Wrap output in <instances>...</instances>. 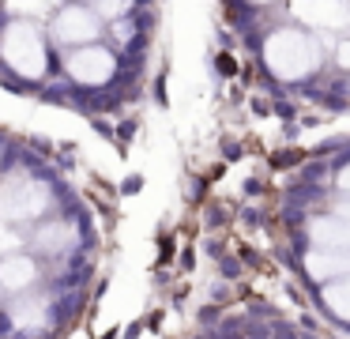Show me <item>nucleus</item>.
<instances>
[{
	"label": "nucleus",
	"mask_w": 350,
	"mask_h": 339,
	"mask_svg": "<svg viewBox=\"0 0 350 339\" xmlns=\"http://www.w3.org/2000/svg\"><path fill=\"white\" fill-rule=\"evenodd\" d=\"M312 102L324 105V110H335V113H350V75L327 72L324 83L312 90Z\"/></svg>",
	"instance_id": "14"
},
{
	"label": "nucleus",
	"mask_w": 350,
	"mask_h": 339,
	"mask_svg": "<svg viewBox=\"0 0 350 339\" xmlns=\"http://www.w3.org/2000/svg\"><path fill=\"white\" fill-rule=\"evenodd\" d=\"M57 68H61V49L53 45L46 23L0 15V87L49 98Z\"/></svg>",
	"instance_id": "3"
},
{
	"label": "nucleus",
	"mask_w": 350,
	"mask_h": 339,
	"mask_svg": "<svg viewBox=\"0 0 350 339\" xmlns=\"http://www.w3.org/2000/svg\"><path fill=\"white\" fill-rule=\"evenodd\" d=\"M222 15H226L230 30L245 34L249 27L264 19H275V15H286V0H219Z\"/></svg>",
	"instance_id": "11"
},
{
	"label": "nucleus",
	"mask_w": 350,
	"mask_h": 339,
	"mask_svg": "<svg viewBox=\"0 0 350 339\" xmlns=\"http://www.w3.org/2000/svg\"><path fill=\"white\" fill-rule=\"evenodd\" d=\"M256 79L275 95H305L324 83L332 72V38L320 30L301 27L290 15H275L241 34Z\"/></svg>",
	"instance_id": "1"
},
{
	"label": "nucleus",
	"mask_w": 350,
	"mask_h": 339,
	"mask_svg": "<svg viewBox=\"0 0 350 339\" xmlns=\"http://www.w3.org/2000/svg\"><path fill=\"white\" fill-rule=\"evenodd\" d=\"M64 0H0V15H16V19H38L49 23L53 12Z\"/></svg>",
	"instance_id": "16"
},
{
	"label": "nucleus",
	"mask_w": 350,
	"mask_h": 339,
	"mask_svg": "<svg viewBox=\"0 0 350 339\" xmlns=\"http://www.w3.org/2000/svg\"><path fill=\"white\" fill-rule=\"evenodd\" d=\"M332 188H335L339 196H350V151L339 158V162H335V170H332Z\"/></svg>",
	"instance_id": "20"
},
{
	"label": "nucleus",
	"mask_w": 350,
	"mask_h": 339,
	"mask_svg": "<svg viewBox=\"0 0 350 339\" xmlns=\"http://www.w3.org/2000/svg\"><path fill=\"white\" fill-rule=\"evenodd\" d=\"M8 158H12V140H8L4 132H0V170L8 166Z\"/></svg>",
	"instance_id": "21"
},
{
	"label": "nucleus",
	"mask_w": 350,
	"mask_h": 339,
	"mask_svg": "<svg viewBox=\"0 0 350 339\" xmlns=\"http://www.w3.org/2000/svg\"><path fill=\"white\" fill-rule=\"evenodd\" d=\"M79 223L72 215H64V211H57V215L42 218L38 226H31V234H27V249H31L34 256H42L46 264H64L72 260V253L79 249Z\"/></svg>",
	"instance_id": "8"
},
{
	"label": "nucleus",
	"mask_w": 350,
	"mask_h": 339,
	"mask_svg": "<svg viewBox=\"0 0 350 339\" xmlns=\"http://www.w3.org/2000/svg\"><path fill=\"white\" fill-rule=\"evenodd\" d=\"M286 15L301 27L339 38L350 30V4L347 0H286Z\"/></svg>",
	"instance_id": "9"
},
{
	"label": "nucleus",
	"mask_w": 350,
	"mask_h": 339,
	"mask_svg": "<svg viewBox=\"0 0 350 339\" xmlns=\"http://www.w3.org/2000/svg\"><path fill=\"white\" fill-rule=\"evenodd\" d=\"M91 4L102 12L106 23H117V19H124V15H136V12H144V8H154V0H91Z\"/></svg>",
	"instance_id": "17"
},
{
	"label": "nucleus",
	"mask_w": 350,
	"mask_h": 339,
	"mask_svg": "<svg viewBox=\"0 0 350 339\" xmlns=\"http://www.w3.org/2000/svg\"><path fill=\"white\" fill-rule=\"evenodd\" d=\"M301 268H305V275H309L317 286H324V283H335V279L350 275V253L347 249H317V245H309L305 256H301Z\"/></svg>",
	"instance_id": "13"
},
{
	"label": "nucleus",
	"mask_w": 350,
	"mask_h": 339,
	"mask_svg": "<svg viewBox=\"0 0 350 339\" xmlns=\"http://www.w3.org/2000/svg\"><path fill=\"white\" fill-rule=\"evenodd\" d=\"M49 38L61 53L68 49H83V45L106 42L109 23L102 19V12L91 4V0H64L61 8L53 12V19L46 23Z\"/></svg>",
	"instance_id": "5"
},
{
	"label": "nucleus",
	"mask_w": 350,
	"mask_h": 339,
	"mask_svg": "<svg viewBox=\"0 0 350 339\" xmlns=\"http://www.w3.org/2000/svg\"><path fill=\"white\" fill-rule=\"evenodd\" d=\"M347 4H350V0H347Z\"/></svg>",
	"instance_id": "22"
},
{
	"label": "nucleus",
	"mask_w": 350,
	"mask_h": 339,
	"mask_svg": "<svg viewBox=\"0 0 350 339\" xmlns=\"http://www.w3.org/2000/svg\"><path fill=\"white\" fill-rule=\"evenodd\" d=\"M42 283H46V260L34 256L31 249H19V253L0 260V294L4 298H19L27 290H38Z\"/></svg>",
	"instance_id": "10"
},
{
	"label": "nucleus",
	"mask_w": 350,
	"mask_h": 339,
	"mask_svg": "<svg viewBox=\"0 0 350 339\" xmlns=\"http://www.w3.org/2000/svg\"><path fill=\"white\" fill-rule=\"evenodd\" d=\"M154 34H159V4L144 8V12H136V15H124V19H117V23H109L106 42L113 45L117 53H124L132 64L147 68Z\"/></svg>",
	"instance_id": "7"
},
{
	"label": "nucleus",
	"mask_w": 350,
	"mask_h": 339,
	"mask_svg": "<svg viewBox=\"0 0 350 339\" xmlns=\"http://www.w3.org/2000/svg\"><path fill=\"white\" fill-rule=\"evenodd\" d=\"M320 305H324V313L332 316L335 324L350 328V275L320 286Z\"/></svg>",
	"instance_id": "15"
},
{
	"label": "nucleus",
	"mask_w": 350,
	"mask_h": 339,
	"mask_svg": "<svg viewBox=\"0 0 350 339\" xmlns=\"http://www.w3.org/2000/svg\"><path fill=\"white\" fill-rule=\"evenodd\" d=\"M144 72L147 68L132 64L109 42L68 49V53H61V68H57V83L49 90V102L64 105V110H76L83 117L117 113L144 87Z\"/></svg>",
	"instance_id": "2"
},
{
	"label": "nucleus",
	"mask_w": 350,
	"mask_h": 339,
	"mask_svg": "<svg viewBox=\"0 0 350 339\" xmlns=\"http://www.w3.org/2000/svg\"><path fill=\"white\" fill-rule=\"evenodd\" d=\"M4 328L16 339H42L57 328V298L53 290L38 286V290H27L19 298H8L4 305Z\"/></svg>",
	"instance_id": "6"
},
{
	"label": "nucleus",
	"mask_w": 350,
	"mask_h": 339,
	"mask_svg": "<svg viewBox=\"0 0 350 339\" xmlns=\"http://www.w3.org/2000/svg\"><path fill=\"white\" fill-rule=\"evenodd\" d=\"M305 241L317 249H347L350 253V223L335 215L332 208H324L305 223Z\"/></svg>",
	"instance_id": "12"
},
{
	"label": "nucleus",
	"mask_w": 350,
	"mask_h": 339,
	"mask_svg": "<svg viewBox=\"0 0 350 339\" xmlns=\"http://www.w3.org/2000/svg\"><path fill=\"white\" fill-rule=\"evenodd\" d=\"M57 203H61L57 181L42 166L8 158V166L0 170V223L31 230L42 218L57 215Z\"/></svg>",
	"instance_id": "4"
},
{
	"label": "nucleus",
	"mask_w": 350,
	"mask_h": 339,
	"mask_svg": "<svg viewBox=\"0 0 350 339\" xmlns=\"http://www.w3.org/2000/svg\"><path fill=\"white\" fill-rule=\"evenodd\" d=\"M332 72L350 75V30L339 38H332Z\"/></svg>",
	"instance_id": "19"
},
{
	"label": "nucleus",
	"mask_w": 350,
	"mask_h": 339,
	"mask_svg": "<svg viewBox=\"0 0 350 339\" xmlns=\"http://www.w3.org/2000/svg\"><path fill=\"white\" fill-rule=\"evenodd\" d=\"M19 249H27V238L19 226H8V223H0V260L12 253H19Z\"/></svg>",
	"instance_id": "18"
}]
</instances>
